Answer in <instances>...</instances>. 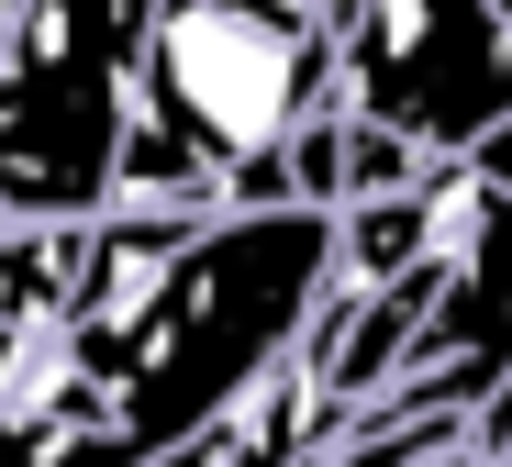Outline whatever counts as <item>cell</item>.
I'll use <instances>...</instances> for the list:
<instances>
[{
  "label": "cell",
  "instance_id": "cell-1",
  "mask_svg": "<svg viewBox=\"0 0 512 467\" xmlns=\"http://www.w3.org/2000/svg\"><path fill=\"white\" fill-rule=\"evenodd\" d=\"M334 301L323 212H101L67 290L56 390L0 423V467H156L201 445Z\"/></svg>",
  "mask_w": 512,
  "mask_h": 467
},
{
  "label": "cell",
  "instance_id": "cell-2",
  "mask_svg": "<svg viewBox=\"0 0 512 467\" xmlns=\"http://www.w3.org/2000/svg\"><path fill=\"white\" fill-rule=\"evenodd\" d=\"M334 101L323 23L279 0H156L112 212H290V134Z\"/></svg>",
  "mask_w": 512,
  "mask_h": 467
},
{
  "label": "cell",
  "instance_id": "cell-3",
  "mask_svg": "<svg viewBox=\"0 0 512 467\" xmlns=\"http://www.w3.org/2000/svg\"><path fill=\"white\" fill-rule=\"evenodd\" d=\"M312 379L334 434L346 423H479L512 390V201L446 167L435 256H412L379 290H334L312 323Z\"/></svg>",
  "mask_w": 512,
  "mask_h": 467
},
{
  "label": "cell",
  "instance_id": "cell-4",
  "mask_svg": "<svg viewBox=\"0 0 512 467\" xmlns=\"http://www.w3.org/2000/svg\"><path fill=\"white\" fill-rule=\"evenodd\" d=\"M156 0H34L0 45V223H101L123 201Z\"/></svg>",
  "mask_w": 512,
  "mask_h": 467
},
{
  "label": "cell",
  "instance_id": "cell-5",
  "mask_svg": "<svg viewBox=\"0 0 512 467\" xmlns=\"http://www.w3.org/2000/svg\"><path fill=\"white\" fill-rule=\"evenodd\" d=\"M334 89L423 167H468L512 123V23L501 0H357L334 23Z\"/></svg>",
  "mask_w": 512,
  "mask_h": 467
},
{
  "label": "cell",
  "instance_id": "cell-6",
  "mask_svg": "<svg viewBox=\"0 0 512 467\" xmlns=\"http://www.w3.org/2000/svg\"><path fill=\"white\" fill-rule=\"evenodd\" d=\"M78 245H90V223H0V423H23L56 390Z\"/></svg>",
  "mask_w": 512,
  "mask_h": 467
},
{
  "label": "cell",
  "instance_id": "cell-7",
  "mask_svg": "<svg viewBox=\"0 0 512 467\" xmlns=\"http://www.w3.org/2000/svg\"><path fill=\"white\" fill-rule=\"evenodd\" d=\"M301 467H479V423H346Z\"/></svg>",
  "mask_w": 512,
  "mask_h": 467
},
{
  "label": "cell",
  "instance_id": "cell-8",
  "mask_svg": "<svg viewBox=\"0 0 512 467\" xmlns=\"http://www.w3.org/2000/svg\"><path fill=\"white\" fill-rule=\"evenodd\" d=\"M479 467H512V390L479 412Z\"/></svg>",
  "mask_w": 512,
  "mask_h": 467
},
{
  "label": "cell",
  "instance_id": "cell-9",
  "mask_svg": "<svg viewBox=\"0 0 512 467\" xmlns=\"http://www.w3.org/2000/svg\"><path fill=\"white\" fill-rule=\"evenodd\" d=\"M468 178H490V190H501V201H512V123H501V134H490V145H479V156H468Z\"/></svg>",
  "mask_w": 512,
  "mask_h": 467
},
{
  "label": "cell",
  "instance_id": "cell-10",
  "mask_svg": "<svg viewBox=\"0 0 512 467\" xmlns=\"http://www.w3.org/2000/svg\"><path fill=\"white\" fill-rule=\"evenodd\" d=\"M23 12H34V0H0V45H12V34H23Z\"/></svg>",
  "mask_w": 512,
  "mask_h": 467
}]
</instances>
